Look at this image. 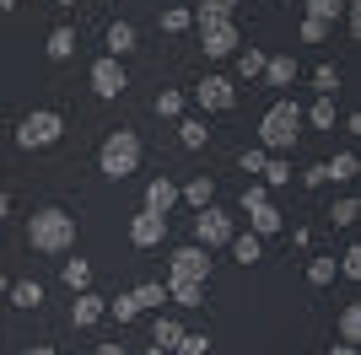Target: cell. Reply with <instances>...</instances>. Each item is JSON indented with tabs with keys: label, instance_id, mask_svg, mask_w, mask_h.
<instances>
[{
	"label": "cell",
	"instance_id": "obj_2",
	"mask_svg": "<svg viewBox=\"0 0 361 355\" xmlns=\"http://www.w3.org/2000/svg\"><path fill=\"white\" fill-rule=\"evenodd\" d=\"M297 135H302V108L291 103V97H275V103L264 108V118H259V151L286 156V151L297 146Z\"/></svg>",
	"mask_w": 361,
	"mask_h": 355
},
{
	"label": "cell",
	"instance_id": "obj_30",
	"mask_svg": "<svg viewBox=\"0 0 361 355\" xmlns=\"http://www.w3.org/2000/svg\"><path fill=\"white\" fill-rule=\"evenodd\" d=\"M151 108H157V118H183V92L162 87V92H157V103H151Z\"/></svg>",
	"mask_w": 361,
	"mask_h": 355
},
{
	"label": "cell",
	"instance_id": "obj_23",
	"mask_svg": "<svg viewBox=\"0 0 361 355\" xmlns=\"http://www.w3.org/2000/svg\"><path fill=\"white\" fill-rule=\"evenodd\" d=\"M356 178V151H340L334 162H324V183H350Z\"/></svg>",
	"mask_w": 361,
	"mask_h": 355
},
{
	"label": "cell",
	"instance_id": "obj_46",
	"mask_svg": "<svg viewBox=\"0 0 361 355\" xmlns=\"http://www.w3.org/2000/svg\"><path fill=\"white\" fill-rule=\"evenodd\" d=\"M0 216H11V194L0 189Z\"/></svg>",
	"mask_w": 361,
	"mask_h": 355
},
{
	"label": "cell",
	"instance_id": "obj_35",
	"mask_svg": "<svg viewBox=\"0 0 361 355\" xmlns=\"http://www.w3.org/2000/svg\"><path fill=\"white\" fill-rule=\"evenodd\" d=\"M313 92L318 97H334V92H340V70H334V65H318L313 70Z\"/></svg>",
	"mask_w": 361,
	"mask_h": 355
},
{
	"label": "cell",
	"instance_id": "obj_12",
	"mask_svg": "<svg viewBox=\"0 0 361 355\" xmlns=\"http://www.w3.org/2000/svg\"><path fill=\"white\" fill-rule=\"evenodd\" d=\"M103 318H108V296L75 291V301H71V328H97Z\"/></svg>",
	"mask_w": 361,
	"mask_h": 355
},
{
	"label": "cell",
	"instance_id": "obj_28",
	"mask_svg": "<svg viewBox=\"0 0 361 355\" xmlns=\"http://www.w3.org/2000/svg\"><path fill=\"white\" fill-rule=\"evenodd\" d=\"M44 49H49V59H71L75 54V27H54Z\"/></svg>",
	"mask_w": 361,
	"mask_h": 355
},
{
	"label": "cell",
	"instance_id": "obj_50",
	"mask_svg": "<svg viewBox=\"0 0 361 355\" xmlns=\"http://www.w3.org/2000/svg\"><path fill=\"white\" fill-rule=\"evenodd\" d=\"M54 6H60V11H71V6H75V0H54Z\"/></svg>",
	"mask_w": 361,
	"mask_h": 355
},
{
	"label": "cell",
	"instance_id": "obj_13",
	"mask_svg": "<svg viewBox=\"0 0 361 355\" xmlns=\"http://www.w3.org/2000/svg\"><path fill=\"white\" fill-rule=\"evenodd\" d=\"M259 81H264V87H291V81H297V59L291 54H264V70H259Z\"/></svg>",
	"mask_w": 361,
	"mask_h": 355
},
{
	"label": "cell",
	"instance_id": "obj_10",
	"mask_svg": "<svg viewBox=\"0 0 361 355\" xmlns=\"http://www.w3.org/2000/svg\"><path fill=\"white\" fill-rule=\"evenodd\" d=\"M195 103L205 108V113H232V108H238V87H232L226 75H205L195 87Z\"/></svg>",
	"mask_w": 361,
	"mask_h": 355
},
{
	"label": "cell",
	"instance_id": "obj_29",
	"mask_svg": "<svg viewBox=\"0 0 361 355\" xmlns=\"http://www.w3.org/2000/svg\"><path fill=\"white\" fill-rule=\"evenodd\" d=\"M108 318H114V323H135V318H140L135 296H130V291H124V296H108Z\"/></svg>",
	"mask_w": 361,
	"mask_h": 355
},
{
	"label": "cell",
	"instance_id": "obj_16",
	"mask_svg": "<svg viewBox=\"0 0 361 355\" xmlns=\"http://www.w3.org/2000/svg\"><path fill=\"white\" fill-rule=\"evenodd\" d=\"M103 49H108L114 59L135 54V27H130V22H108V32H103Z\"/></svg>",
	"mask_w": 361,
	"mask_h": 355
},
{
	"label": "cell",
	"instance_id": "obj_9",
	"mask_svg": "<svg viewBox=\"0 0 361 355\" xmlns=\"http://www.w3.org/2000/svg\"><path fill=\"white\" fill-rule=\"evenodd\" d=\"M124 87H130V70H124V59H114V54L92 59V92H97L103 103H114V97H124Z\"/></svg>",
	"mask_w": 361,
	"mask_h": 355
},
{
	"label": "cell",
	"instance_id": "obj_4",
	"mask_svg": "<svg viewBox=\"0 0 361 355\" xmlns=\"http://www.w3.org/2000/svg\"><path fill=\"white\" fill-rule=\"evenodd\" d=\"M60 135H65V118L54 113V108H32V113L16 124V146L22 151H49V146H60Z\"/></svg>",
	"mask_w": 361,
	"mask_h": 355
},
{
	"label": "cell",
	"instance_id": "obj_31",
	"mask_svg": "<svg viewBox=\"0 0 361 355\" xmlns=\"http://www.w3.org/2000/svg\"><path fill=\"white\" fill-rule=\"evenodd\" d=\"M340 344H361V307L356 301L340 312Z\"/></svg>",
	"mask_w": 361,
	"mask_h": 355
},
{
	"label": "cell",
	"instance_id": "obj_37",
	"mask_svg": "<svg viewBox=\"0 0 361 355\" xmlns=\"http://www.w3.org/2000/svg\"><path fill=\"white\" fill-rule=\"evenodd\" d=\"M205 350H211V334H183L173 344V355H205Z\"/></svg>",
	"mask_w": 361,
	"mask_h": 355
},
{
	"label": "cell",
	"instance_id": "obj_48",
	"mask_svg": "<svg viewBox=\"0 0 361 355\" xmlns=\"http://www.w3.org/2000/svg\"><path fill=\"white\" fill-rule=\"evenodd\" d=\"M6 11H16V0H0V16H6Z\"/></svg>",
	"mask_w": 361,
	"mask_h": 355
},
{
	"label": "cell",
	"instance_id": "obj_21",
	"mask_svg": "<svg viewBox=\"0 0 361 355\" xmlns=\"http://www.w3.org/2000/svg\"><path fill=\"white\" fill-rule=\"evenodd\" d=\"M259 183H264V189H286V183H291V162H286V156H264Z\"/></svg>",
	"mask_w": 361,
	"mask_h": 355
},
{
	"label": "cell",
	"instance_id": "obj_34",
	"mask_svg": "<svg viewBox=\"0 0 361 355\" xmlns=\"http://www.w3.org/2000/svg\"><path fill=\"white\" fill-rule=\"evenodd\" d=\"M259 70H264V49H238V75L243 81H254Z\"/></svg>",
	"mask_w": 361,
	"mask_h": 355
},
{
	"label": "cell",
	"instance_id": "obj_26",
	"mask_svg": "<svg viewBox=\"0 0 361 355\" xmlns=\"http://www.w3.org/2000/svg\"><path fill=\"white\" fill-rule=\"evenodd\" d=\"M195 27V11H189V6H167L162 11V32L167 38H178V32H189Z\"/></svg>",
	"mask_w": 361,
	"mask_h": 355
},
{
	"label": "cell",
	"instance_id": "obj_22",
	"mask_svg": "<svg viewBox=\"0 0 361 355\" xmlns=\"http://www.w3.org/2000/svg\"><path fill=\"white\" fill-rule=\"evenodd\" d=\"M302 124H313V130H334V97H313V108H302Z\"/></svg>",
	"mask_w": 361,
	"mask_h": 355
},
{
	"label": "cell",
	"instance_id": "obj_44",
	"mask_svg": "<svg viewBox=\"0 0 361 355\" xmlns=\"http://www.w3.org/2000/svg\"><path fill=\"white\" fill-rule=\"evenodd\" d=\"M27 355H60V350H54V344H32Z\"/></svg>",
	"mask_w": 361,
	"mask_h": 355
},
{
	"label": "cell",
	"instance_id": "obj_36",
	"mask_svg": "<svg viewBox=\"0 0 361 355\" xmlns=\"http://www.w3.org/2000/svg\"><path fill=\"white\" fill-rule=\"evenodd\" d=\"M340 11H345V0H307V11H302V16H318V22H334Z\"/></svg>",
	"mask_w": 361,
	"mask_h": 355
},
{
	"label": "cell",
	"instance_id": "obj_18",
	"mask_svg": "<svg viewBox=\"0 0 361 355\" xmlns=\"http://www.w3.org/2000/svg\"><path fill=\"white\" fill-rule=\"evenodd\" d=\"M6 296H11V307L32 312L38 301H44V285H38V280H11V291H6Z\"/></svg>",
	"mask_w": 361,
	"mask_h": 355
},
{
	"label": "cell",
	"instance_id": "obj_43",
	"mask_svg": "<svg viewBox=\"0 0 361 355\" xmlns=\"http://www.w3.org/2000/svg\"><path fill=\"white\" fill-rule=\"evenodd\" d=\"M97 355H130L124 344H97Z\"/></svg>",
	"mask_w": 361,
	"mask_h": 355
},
{
	"label": "cell",
	"instance_id": "obj_45",
	"mask_svg": "<svg viewBox=\"0 0 361 355\" xmlns=\"http://www.w3.org/2000/svg\"><path fill=\"white\" fill-rule=\"evenodd\" d=\"M329 355H361V350H356V344H334Z\"/></svg>",
	"mask_w": 361,
	"mask_h": 355
},
{
	"label": "cell",
	"instance_id": "obj_33",
	"mask_svg": "<svg viewBox=\"0 0 361 355\" xmlns=\"http://www.w3.org/2000/svg\"><path fill=\"white\" fill-rule=\"evenodd\" d=\"M334 275H340V264H334V259H313V264H307V285H318V291H324V285H334Z\"/></svg>",
	"mask_w": 361,
	"mask_h": 355
},
{
	"label": "cell",
	"instance_id": "obj_11",
	"mask_svg": "<svg viewBox=\"0 0 361 355\" xmlns=\"http://www.w3.org/2000/svg\"><path fill=\"white\" fill-rule=\"evenodd\" d=\"M130 242H135V248H162L167 242V216L140 205V216H130Z\"/></svg>",
	"mask_w": 361,
	"mask_h": 355
},
{
	"label": "cell",
	"instance_id": "obj_6",
	"mask_svg": "<svg viewBox=\"0 0 361 355\" xmlns=\"http://www.w3.org/2000/svg\"><path fill=\"white\" fill-rule=\"evenodd\" d=\"M232 232H238V221H232L216 199H211V205H200V216H195V242H200L205 253L226 248V242H232Z\"/></svg>",
	"mask_w": 361,
	"mask_h": 355
},
{
	"label": "cell",
	"instance_id": "obj_42",
	"mask_svg": "<svg viewBox=\"0 0 361 355\" xmlns=\"http://www.w3.org/2000/svg\"><path fill=\"white\" fill-rule=\"evenodd\" d=\"M302 183H307V189H324V162L307 167V173H302Z\"/></svg>",
	"mask_w": 361,
	"mask_h": 355
},
{
	"label": "cell",
	"instance_id": "obj_1",
	"mask_svg": "<svg viewBox=\"0 0 361 355\" xmlns=\"http://www.w3.org/2000/svg\"><path fill=\"white\" fill-rule=\"evenodd\" d=\"M27 242L38 253H49V259H65V253L75 248V216H65L60 205H44L27 216Z\"/></svg>",
	"mask_w": 361,
	"mask_h": 355
},
{
	"label": "cell",
	"instance_id": "obj_17",
	"mask_svg": "<svg viewBox=\"0 0 361 355\" xmlns=\"http://www.w3.org/2000/svg\"><path fill=\"white\" fill-rule=\"evenodd\" d=\"M167 296L178 307H205V280H167Z\"/></svg>",
	"mask_w": 361,
	"mask_h": 355
},
{
	"label": "cell",
	"instance_id": "obj_19",
	"mask_svg": "<svg viewBox=\"0 0 361 355\" xmlns=\"http://www.w3.org/2000/svg\"><path fill=\"white\" fill-rule=\"evenodd\" d=\"M178 199H189V205H211V199H216V183H211V178H205V173H200V178H189V183H183V189H178Z\"/></svg>",
	"mask_w": 361,
	"mask_h": 355
},
{
	"label": "cell",
	"instance_id": "obj_38",
	"mask_svg": "<svg viewBox=\"0 0 361 355\" xmlns=\"http://www.w3.org/2000/svg\"><path fill=\"white\" fill-rule=\"evenodd\" d=\"M356 216H361V205L350 199V194H345V199H340V205L329 210V221H334V226H356Z\"/></svg>",
	"mask_w": 361,
	"mask_h": 355
},
{
	"label": "cell",
	"instance_id": "obj_27",
	"mask_svg": "<svg viewBox=\"0 0 361 355\" xmlns=\"http://www.w3.org/2000/svg\"><path fill=\"white\" fill-rule=\"evenodd\" d=\"M297 38H302V44H329V38H334V22H318V16H302Z\"/></svg>",
	"mask_w": 361,
	"mask_h": 355
},
{
	"label": "cell",
	"instance_id": "obj_7",
	"mask_svg": "<svg viewBox=\"0 0 361 355\" xmlns=\"http://www.w3.org/2000/svg\"><path fill=\"white\" fill-rule=\"evenodd\" d=\"M200 27V49H205V59H226V54H238L243 44V32L232 16H205V22H195Z\"/></svg>",
	"mask_w": 361,
	"mask_h": 355
},
{
	"label": "cell",
	"instance_id": "obj_24",
	"mask_svg": "<svg viewBox=\"0 0 361 355\" xmlns=\"http://www.w3.org/2000/svg\"><path fill=\"white\" fill-rule=\"evenodd\" d=\"M60 280L71 285V291H92V264H87V259H65Z\"/></svg>",
	"mask_w": 361,
	"mask_h": 355
},
{
	"label": "cell",
	"instance_id": "obj_15",
	"mask_svg": "<svg viewBox=\"0 0 361 355\" xmlns=\"http://www.w3.org/2000/svg\"><path fill=\"white\" fill-rule=\"evenodd\" d=\"M226 248H232V259L248 269V264H259V259H264V237H254V232H232V242H226Z\"/></svg>",
	"mask_w": 361,
	"mask_h": 355
},
{
	"label": "cell",
	"instance_id": "obj_39",
	"mask_svg": "<svg viewBox=\"0 0 361 355\" xmlns=\"http://www.w3.org/2000/svg\"><path fill=\"white\" fill-rule=\"evenodd\" d=\"M232 11H238V0H200L195 22H205V16H232Z\"/></svg>",
	"mask_w": 361,
	"mask_h": 355
},
{
	"label": "cell",
	"instance_id": "obj_14",
	"mask_svg": "<svg viewBox=\"0 0 361 355\" xmlns=\"http://www.w3.org/2000/svg\"><path fill=\"white\" fill-rule=\"evenodd\" d=\"M178 205V183H173V178H151L146 183V210H157V216H167V210Z\"/></svg>",
	"mask_w": 361,
	"mask_h": 355
},
{
	"label": "cell",
	"instance_id": "obj_8",
	"mask_svg": "<svg viewBox=\"0 0 361 355\" xmlns=\"http://www.w3.org/2000/svg\"><path fill=\"white\" fill-rule=\"evenodd\" d=\"M211 253L200 248V242H189V248H173V259H167V280H205L211 285Z\"/></svg>",
	"mask_w": 361,
	"mask_h": 355
},
{
	"label": "cell",
	"instance_id": "obj_3",
	"mask_svg": "<svg viewBox=\"0 0 361 355\" xmlns=\"http://www.w3.org/2000/svg\"><path fill=\"white\" fill-rule=\"evenodd\" d=\"M97 173L114 178V183H124L130 173H140V135L135 130H114L97 146Z\"/></svg>",
	"mask_w": 361,
	"mask_h": 355
},
{
	"label": "cell",
	"instance_id": "obj_32",
	"mask_svg": "<svg viewBox=\"0 0 361 355\" xmlns=\"http://www.w3.org/2000/svg\"><path fill=\"white\" fill-rule=\"evenodd\" d=\"M178 340H183V323H178V318H157V334H151V344H162V350H173Z\"/></svg>",
	"mask_w": 361,
	"mask_h": 355
},
{
	"label": "cell",
	"instance_id": "obj_5",
	"mask_svg": "<svg viewBox=\"0 0 361 355\" xmlns=\"http://www.w3.org/2000/svg\"><path fill=\"white\" fill-rule=\"evenodd\" d=\"M243 210H248V232L254 237H275L281 232V210H275V199H270V189L259 183V178H248V189H243Z\"/></svg>",
	"mask_w": 361,
	"mask_h": 355
},
{
	"label": "cell",
	"instance_id": "obj_40",
	"mask_svg": "<svg viewBox=\"0 0 361 355\" xmlns=\"http://www.w3.org/2000/svg\"><path fill=\"white\" fill-rule=\"evenodd\" d=\"M264 156H270V151H243V156H238V167H243V173H248V178H259V173H264Z\"/></svg>",
	"mask_w": 361,
	"mask_h": 355
},
{
	"label": "cell",
	"instance_id": "obj_49",
	"mask_svg": "<svg viewBox=\"0 0 361 355\" xmlns=\"http://www.w3.org/2000/svg\"><path fill=\"white\" fill-rule=\"evenodd\" d=\"M146 355H173V350H162V344H151V350H146Z\"/></svg>",
	"mask_w": 361,
	"mask_h": 355
},
{
	"label": "cell",
	"instance_id": "obj_41",
	"mask_svg": "<svg viewBox=\"0 0 361 355\" xmlns=\"http://www.w3.org/2000/svg\"><path fill=\"white\" fill-rule=\"evenodd\" d=\"M340 275H345V280H356V275H361V248H356V242L340 253Z\"/></svg>",
	"mask_w": 361,
	"mask_h": 355
},
{
	"label": "cell",
	"instance_id": "obj_25",
	"mask_svg": "<svg viewBox=\"0 0 361 355\" xmlns=\"http://www.w3.org/2000/svg\"><path fill=\"white\" fill-rule=\"evenodd\" d=\"M130 296H135V307H140V312H151V307H162V301H167V285H162V280H140Z\"/></svg>",
	"mask_w": 361,
	"mask_h": 355
},
{
	"label": "cell",
	"instance_id": "obj_20",
	"mask_svg": "<svg viewBox=\"0 0 361 355\" xmlns=\"http://www.w3.org/2000/svg\"><path fill=\"white\" fill-rule=\"evenodd\" d=\"M178 140H183V151H200L205 140H211L205 118H189V113H183V118H178Z\"/></svg>",
	"mask_w": 361,
	"mask_h": 355
},
{
	"label": "cell",
	"instance_id": "obj_47",
	"mask_svg": "<svg viewBox=\"0 0 361 355\" xmlns=\"http://www.w3.org/2000/svg\"><path fill=\"white\" fill-rule=\"evenodd\" d=\"M6 291H11V275H6V269H0V296H6Z\"/></svg>",
	"mask_w": 361,
	"mask_h": 355
}]
</instances>
